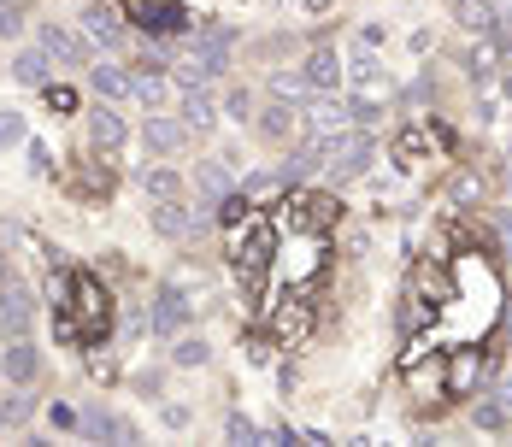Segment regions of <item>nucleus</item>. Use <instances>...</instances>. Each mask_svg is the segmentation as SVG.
<instances>
[{
  "mask_svg": "<svg viewBox=\"0 0 512 447\" xmlns=\"http://www.w3.org/2000/svg\"><path fill=\"white\" fill-rule=\"evenodd\" d=\"M106 324H112V295H106L95 277H71V306L59 312V330L71 342H101Z\"/></svg>",
  "mask_w": 512,
  "mask_h": 447,
  "instance_id": "nucleus-1",
  "label": "nucleus"
},
{
  "mask_svg": "<svg viewBox=\"0 0 512 447\" xmlns=\"http://www.w3.org/2000/svg\"><path fill=\"white\" fill-rule=\"evenodd\" d=\"M230 42H236V36H230L224 24H206L201 36H195V48H189V59L177 65V83H183V89H206L212 77H224Z\"/></svg>",
  "mask_w": 512,
  "mask_h": 447,
  "instance_id": "nucleus-2",
  "label": "nucleus"
},
{
  "mask_svg": "<svg viewBox=\"0 0 512 447\" xmlns=\"http://www.w3.org/2000/svg\"><path fill=\"white\" fill-rule=\"evenodd\" d=\"M371 159H377V136H371V130H342L336 142H324V148H318V165H324L336 183L365 177V171H371Z\"/></svg>",
  "mask_w": 512,
  "mask_h": 447,
  "instance_id": "nucleus-3",
  "label": "nucleus"
},
{
  "mask_svg": "<svg viewBox=\"0 0 512 447\" xmlns=\"http://www.w3.org/2000/svg\"><path fill=\"white\" fill-rule=\"evenodd\" d=\"M354 106L348 100H318L312 112H301V136H307V148H324V142H336L342 130H354Z\"/></svg>",
  "mask_w": 512,
  "mask_h": 447,
  "instance_id": "nucleus-4",
  "label": "nucleus"
},
{
  "mask_svg": "<svg viewBox=\"0 0 512 447\" xmlns=\"http://www.w3.org/2000/svg\"><path fill=\"white\" fill-rule=\"evenodd\" d=\"M148 324H154V336H177V330L189 324V283H183V277L159 283V295H154V312H148Z\"/></svg>",
  "mask_w": 512,
  "mask_h": 447,
  "instance_id": "nucleus-5",
  "label": "nucleus"
},
{
  "mask_svg": "<svg viewBox=\"0 0 512 447\" xmlns=\"http://www.w3.org/2000/svg\"><path fill=\"white\" fill-rule=\"evenodd\" d=\"M30 318H36V300L24 283H6L0 289V336L12 342V336H30Z\"/></svg>",
  "mask_w": 512,
  "mask_h": 447,
  "instance_id": "nucleus-6",
  "label": "nucleus"
},
{
  "mask_svg": "<svg viewBox=\"0 0 512 447\" xmlns=\"http://www.w3.org/2000/svg\"><path fill=\"white\" fill-rule=\"evenodd\" d=\"M0 371H6V383L30 389V383H36V371H42V348H36L30 336H12L6 353H0Z\"/></svg>",
  "mask_w": 512,
  "mask_h": 447,
  "instance_id": "nucleus-7",
  "label": "nucleus"
},
{
  "mask_svg": "<svg viewBox=\"0 0 512 447\" xmlns=\"http://www.w3.org/2000/svg\"><path fill=\"white\" fill-rule=\"evenodd\" d=\"M124 142H130V130H124V118H118L112 106H95V112H89V148L101 153V159H112V153L124 148Z\"/></svg>",
  "mask_w": 512,
  "mask_h": 447,
  "instance_id": "nucleus-8",
  "label": "nucleus"
},
{
  "mask_svg": "<svg viewBox=\"0 0 512 447\" xmlns=\"http://www.w3.org/2000/svg\"><path fill=\"white\" fill-rule=\"evenodd\" d=\"M142 148L154 153V159L183 153V148H189V124H183V118H148V130H142Z\"/></svg>",
  "mask_w": 512,
  "mask_h": 447,
  "instance_id": "nucleus-9",
  "label": "nucleus"
},
{
  "mask_svg": "<svg viewBox=\"0 0 512 447\" xmlns=\"http://www.w3.org/2000/svg\"><path fill=\"white\" fill-rule=\"evenodd\" d=\"M148 224H154L165 242H183L195 230V206H177V200H154L148 206Z\"/></svg>",
  "mask_w": 512,
  "mask_h": 447,
  "instance_id": "nucleus-10",
  "label": "nucleus"
},
{
  "mask_svg": "<svg viewBox=\"0 0 512 447\" xmlns=\"http://www.w3.org/2000/svg\"><path fill=\"white\" fill-rule=\"evenodd\" d=\"M301 77H307V89H318V95H336V83H342V59H336V48H312L307 65H301Z\"/></svg>",
  "mask_w": 512,
  "mask_h": 447,
  "instance_id": "nucleus-11",
  "label": "nucleus"
},
{
  "mask_svg": "<svg viewBox=\"0 0 512 447\" xmlns=\"http://www.w3.org/2000/svg\"><path fill=\"white\" fill-rule=\"evenodd\" d=\"M83 36L101 42V48H118L124 42V18L112 6H83Z\"/></svg>",
  "mask_w": 512,
  "mask_h": 447,
  "instance_id": "nucleus-12",
  "label": "nucleus"
},
{
  "mask_svg": "<svg viewBox=\"0 0 512 447\" xmlns=\"http://www.w3.org/2000/svg\"><path fill=\"white\" fill-rule=\"evenodd\" d=\"M295 124H301V112H295V100H283V95L259 112V136H265V142H289Z\"/></svg>",
  "mask_w": 512,
  "mask_h": 447,
  "instance_id": "nucleus-13",
  "label": "nucleus"
},
{
  "mask_svg": "<svg viewBox=\"0 0 512 447\" xmlns=\"http://www.w3.org/2000/svg\"><path fill=\"white\" fill-rule=\"evenodd\" d=\"M454 24L471 36H495V0H454Z\"/></svg>",
  "mask_w": 512,
  "mask_h": 447,
  "instance_id": "nucleus-14",
  "label": "nucleus"
},
{
  "mask_svg": "<svg viewBox=\"0 0 512 447\" xmlns=\"http://www.w3.org/2000/svg\"><path fill=\"white\" fill-rule=\"evenodd\" d=\"M42 53L59 59V65H83V42L71 30H59V24H42Z\"/></svg>",
  "mask_w": 512,
  "mask_h": 447,
  "instance_id": "nucleus-15",
  "label": "nucleus"
},
{
  "mask_svg": "<svg viewBox=\"0 0 512 447\" xmlns=\"http://www.w3.org/2000/svg\"><path fill=\"white\" fill-rule=\"evenodd\" d=\"M183 124H189V136H206V130L218 124V106H212L206 89H189V100H183Z\"/></svg>",
  "mask_w": 512,
  "mask_h": 447,
  "instance_id": "nucleus-16",
  "label": "nucleus"
},
{
  "mask_svg": "<svg viewBox=\"0 0 512 447\" xmlns=\"http://www.w3.org/2000/svg\"><path fill=\"white\" fill-rule=\"evenodd\" d=\"M89 83H95V95H106V100L136 95V77H124L118 65H89Z\"/></svg>",
  "mask_w": 512,
  "mask_h": 447,
  "instance_id": "nucleus-17",
  "label": "nucleus"
},
{
  "mask_svg": "<svg viewBox=\"0 0 512 447\" xmlns=\"http://www.w3.org/2000/svg\"><path fill=\"white\" fill-rule=\"evenodd\" d=\"M12 77L24 83V89H48V53L42 48H24L12 59Z\"/></svg>",
  "mask_w": 512,
  "mask_h": 447,
  "instance_id": "nucleus-18",
  "label": "nucleus"
},
{
  "mask_svg": "<svg viewBox=\"0 0 512 447\" xmlns=\"http://www.w3.org/2000/svg\"><path fill=\"white\" fill-rule=\"evenodd\" d=\"M142 189L154 200H183V177L171 165H154V171H142Z\"/></svg>",
  "mask_w": 512,
  "mask_h": 447,
  "instance_id": "nucleus-19",
  "label": "nucleus"
},
{
  "mask_svg": "<svg viewBox=\"0 0 512 447\" xmlns=\"http://www.w3.org/2000/svg\"><path fill=\"white\" fill-rule=\"evenodd\" d=\"M206 359H212V342H206V336H183V330H177V348H171V365L195 371V365H206Z\"/></svg>",
  "mask_w": 512,
  "mask_h": 447,
  "instance_id": "nucleus-20",
  "label": "nucleus"
},
{
  "mask_svg": "<svg viewBox=\"0 0 512 447\" xmlns=\"http://www.w3.org/2000/svg\"><path fill=\"white\" fill-rule=\"evenodd\" d=\"M195 189L212 200H224L230 195V171H224V159H201V171H195Z\"/></svg>",
  "mask_w": 512,
  "mask_h": 447,
  "instance_id": "nucleus-21",
  "label": "nucleus"
},
{
  "mask_svg": "<svg viewBox=\"0 0 512 447\" xmlns=\"http://www.w3.org/2000/svg\"><path fill=\"white\" fill-rule=\"evenodd\" d=\"M130 6H136V12L154 6V18H148L154 30H177V24H183V6H177V0H130Z\"/></svg>",
  "mask_w": 512,
  "mask_h": 447,
  "instance_id": "nucleus-22",
  "label": "nucleus"
},
{
  "mask_svg": "<svg viewBox=\"0 0 512 447\" xmlns=\"http://www.w3.org/2000/svg\"><path fill=\"white\" fill-rule=\"evenodd\" d=\"M83 430H89V436H118V442H130V436H136V430H130V424H118L112 412H89V418H83Z\"/></svg>",
  "mask_w": 512,
  "mask_h": 447,
  "instance_id": "nucleus-23",
  "label": "nucleus"
},
{
  "mask_svg": "<svg viewBox=\"0 0 512 447\" xmlns=\"http://www.w3.org/2000/svg\"><path fill=\"white\" fill-rule=\"evenodd\" d=\"M24 30V6L18 0H0V42H12Z\"/></svg>",
  "mask_w": 512,
  "mask_h": 447,
  "instance_id": "nucleus-24",
  "label": "nucleus"
},
{
  "mask_svg": "<svg viewBox=\"0 0 512 447\" xmlns=\"http://www.w3.org/2000/svg\"><path fill=\"white\" fill-rule=\"evenodd\" d=\"M271 89H277L283 100H301V95H307V77H301V71H277V77H271Z\"/></svg>",
  "mask_w": 512,
  "mask_h": 447,
  "instance_id": "nucleus-25",
  "label": "nucleus"
},
{
  "mask_svg": "<svg viewBox=\"0 0 512 447\" xmlns=\"http://www.w3.org/2000/svg\"><path fill=\"white\" fill-rule=\"evenodd\" d=\"M224 436H230V442H259V424H254V418H242V412H230Z\"/></svg>",
  "mask_w": 512,
  "mask_h": 447,
  "instance_id": "nucleus-26",
  "label": "nucleus"
},
{
  "mask_svg": "<svg viewBox=\"0 0 512 447\" xmlns=\"http://www.w3.org/2000/svg\"><path fill=\"white\" fill-rule=\"evenodd\" d=\"M224 112H230L236 124H248V118H254V95H248V89H230V100H224Z\"/></svg>",
  "mask_w": 512,
  "mask_h": 447,
  "instance_id": "nucleus-27",
  "label": "nucleus"
},
{
  "mask_svg": "<svg viewBox=\"0 0 512 447\" xmlns=\"http://www.w3.org/2000/svg\"><path fill=\"white\" fill-rule=\"evenodd\" d=\"M12 142H24V118L6 106V112H0V148H12Z\"/></svg>",
  "mask_w": 512,
  "mask_h": 447,
  "instance_id": "nucleus-28",
  "label": "nucleus"
},
{
  "mask_svg": "<svg viewBox=\"0 0 512 447\" xmlns=\"http://www.w3.org/2000/svg\"><path fill=\"white\" fill-rule=\"evenodd\" d=\"M159 95H165V89H159L154 71H148V77H136V100H142V106H159Z\"/></svg>",
  "mask_w": 512,
  "mask_h": 447,
  "instance_id": "nucleus-29",
  "label": "nucleus"
},
{
  "mask_svg": "<svg viewBox=\"0 0 512 447\" xmlns=\"http://www.w3.org/2000/svg\"><path fill=\"white\" fill-rule=\"evenodd\" d=\"M0 418H6V424H18V418H30V395H12L6 406H0Z\"/></svg>",
  "mask_w": 512,
  "mask_h": 447,
  "instance_id": "nucleus-30",
  "label": "nucleus"
},
{
  "mask_svg": "<svg viewBox=\"0 0 512 447\" xmlns=\"http://www.w3.org/2000/svg\"><path fill=\"white\" fill-rule=\"evenodd\" d=\"M495 36L512 42V0H495Z\"/></svg>",
  "mask_w": 512,
  "mask_h": 447,
  "instance_id": "nucleus-31",
  "label": "nucleus"
},
{
  "mask_svg": "<svg viewBox=\"0 0 512 447\" xmlns=\"http://www.w3.org/2000/svg\"><path fill=\"white\" fill-rule=\"evenodd\" d=\"M48 106H53V112H77V95H71V89H53V83H48Z\"/></svg>",
  "mask_w": 512,
  "mask_h": 447,
  "instance_id": "nucleus-32",
  "label": "nucleus"
},
{
  "mask_svg": "<svg viewBox=\"0 0 512 447\" xmlns=\"http://www.w3.org/2000/svg\"><path fill=\"white\" fill-rule=\"evenodd\" d=\"M301 6H307V12H324V6H330V0H301Z\"/></svg>",
  "mask_w": 512,
  "mask_h": 447,
  "instance_id": "nucleus-33",
  "label": "nucleus"
},
{
  "mask_svg": "<svg viewBox=\"0 0 512 447\" xmlns=\"http://www.w3.org/2000/svg\"><path fill=\"white\" fill-rule=\"evenodd\" d=\"M507 95H512V53H507Z\"/></svg>",
  "mask_w": 512,
  "mask_h": 447,
  "instance_id": "nucleus-34",
  "label": "nucleus"
},
{
  "mask_svg": "<svg viewBox=\"0 0 512 447\" xmlns=\"http://www.w3.org/2000/svg\"><path fill=\"white\" fill-rule=\"evenodd\" d=\"M0 430H6V418H0Z\"/></svg>",
  "mask_w": 512,
  "mask_h": 447,
  "instance_id": "nucleus-35",
  "label": "nucleus"
}]
</instances>
